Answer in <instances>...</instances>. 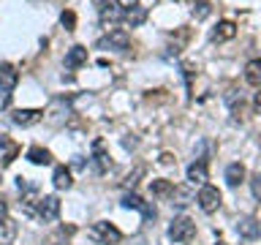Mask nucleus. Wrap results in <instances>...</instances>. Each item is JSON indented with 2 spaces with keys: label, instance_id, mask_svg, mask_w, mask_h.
<instances>
[{
  "label": "nucleus",
  "instance_id": "21",
  "mask_svg": "<svg viewBox=\"0 0 261 245\" xmlns=\"http://www.w3.org/2000/svg\"><path fill=\"white\" fill-rule=\"evenodd\" d=\"M147 19V11L142 9V6H136V9H131V11H125V22L131 25V28H139Z\"/></svg>",
  "mask_w": 261,
  "mask_h": 245
},
{
  "label": "nucleus",
  "instance_id": "7",
  "mask_svg": "<svg viewBox=\"0 0 261 245\" xmlns=\"http://www.w3.org/2000/svg\"><path fill=\"white\" fill-rule=\"evenodd\" d=\"M36 215L41 218V221H46V223L57 221V215H60V199H57V196H44V199H38Z\"/></svg>",
  "mask_w": 261,
  "mask_h": 245
},
{
  "label": "nucleus",
  "instance_id": "8",
  "mask_svg": "<svg viewBox=\"0 0 261 245\" xmlns=\"http://www.w3.org/2000/svg\"><path fill=\"white\" fill-rule=\"evenodd\" d=\"M93 169H96L98 175H104V172L112 169V158L106 155L101 139H96V142H93Z\"/></svg>",
  "mask_w": 261,
  "mask_h": 245
},
{
  "label": "nucleus",
  "instance_id": "27",
  "mask_svg": "<svg viewBox=\"0 0 261 245\" xmlns=\"http://www.w3.org/2000/svg\"><path fill=\"white\" fill-rule=\"evenodd\" d=\"M253 109L261 115V88H258V93H256V98H253Z\"/></svg>",
  "mask_w": 261,
  "mask_h": 245
},
{
  "label": "nucleus",
  "instance_id": "11",
  "mask_svg": "<svg viewBox=\"0 0 261 245\" xmlns=\"http://www.w3.org/2000/svg\"><path fill=\"white\" fill-rule=\"evenodd\" d=\"M17 153H19V144L11 142L9 136H0V167H9L17 158Z\"/></svg>",
  "mask_w": 261,
  "mask_h": 245
},
{
  "label": "nucleus",
  "instance_id": "12",
  "mask_svg": "<svg viewBox=\"0 0 261 245\" xmlns=\"http://www.w3.org/2000/svg\"><path fill=\"white\" fill-rule=\"evenodd\" d=\"M84 63H87V49L84 46H71L68 55H65V68L76 71V68H82Z\"/></svg>",
  "mask_w": 261,
  "mask_h": 245
},
{
  "label": "nucleus",
  "instance_id": "13",
  "mask_svg": "<svg viewBox=\"0 0 261 245\" xmlns=\"http://www.w3.org/2000/svg\"><path fill=\"white\" fill-rule=\"evenodd\" d=\"M188 183L191 185H204L207 183V164L204 161H193L188 167Z\"/></svg>",
  "mask_w": 261,
  "mask_h": 245
},
{
  "label": "nucleus",
  "instance_id": "26",
  "mask_svg": "<svg viewBox=\"0 0 261 245\" xmlns=\"http://www.w3.org/2000/svg\"><path fill=\"white\" fill-rule=\"evenodd\" d=\"M3 218H9V204H6V199L0 196V221H3Z\"/></svg>",
  "mask_w": 261,
  "mask_h": 245
},
{
  "label": "nucleus",
  "instance_id": "15",
  "mask_svg": "<svg viewBox=\"0 0 261 245\" xmlns=\"http://www.w3.org/2000/svg\"><path fill=\"white\" fill-rule=\"evenodd\" d=\"M150 194L158 196V199H169L174 194V183L171 180H152L150 183Z\"/></svg>",
  "mask_w": 261,
  "mask_h": 245
},
{
  "label": "nucleus",
  "instance_id": "16",
  "mask_svg": "<svg viewBox=\"0 0 261 245\" xmlns=\"http://www.w3.org/2000/svg\"><path fill=\"white\" fill-rule=\"evenodd\" d=\"M245 79H247V85H253V88H261V57L245 65Z\"/></svg>",
  "mask_w": 261,
  "mask_h": 245
},
{
  "label": "nucleus",
  "instance_id": "10",
  "mask_svg": "<svg viewBox=\"0 0 261 245\" xmlns=\"http://www.w3.org/2000/svg\"><path fill=\"white\" fill-rule=\"evenodd\" d=\"M237 234L245 237V240H256V237H261V223L256 221V218H239L237 221Z\"/></svg>",
  "mask_w": 261,
  "mask_h": 245
},
{
  "label": "nucleus",
  "instance_id": "22",
  "mask_svg": "<svg viewBox=\"0 0 261 245\" xmlns=\"http://www.w3.org/2000/svg\"><path fill=\"white\" fill-rule=\"evenodd\" d=\"M171 199H177V202H174V204H177V207H188V204L193 202V194H191L188 188H174Z\"/></svg>",
  "mask_w": 261,
  "mask_h": 245
},
{
  "label": "nucleus",
  "instance_id": "23",
  "mask_svg": "<svg viewBox=\"0 0 261 245\" xmlns=\"http://www.w3.org/2000/svg\"><path fill=\"white\" fill-rule=\"evenodd\" d=\"M210 3L207 0H199V3H193V17L196 19H204V17H210Z\"/></svg>",
  "mask_w": 261,
  "mask_h": 245
},
{
  "label": "nucleus",
  "instance_id": "3",
  "mask_svg": "<svg viewBox=\"0 0 261 245\" xmlns=\"http://www.w3.org/2000/svg\"><path fill=\"white\" fill-rule=\"evenodd\" d=\"M90 237L96 242H101V245H117L120 240H123V231H120L115 223H109V221H98L96 226L90 229Z\"/></svg>",
  "mask_w": 261,
  "mask_h": 245
},
{
  "label": "nucleus",
  "instance_id": "9",
  "mask_svg": "<svg viewBox=\"0 0 261 245\" xmlns=\"http://www.w3.org/2000/svg\"><path fill=\"white\" fill-rule=\"evenodd\" d=\"M41 117H44L41 109H17L14 115H11V123L22 125V128H30V125H36Z\"/></svg>",
  "mask_w": 261,
  "mask_h": 245
},
{
  "label": "nucleus",
  "instance_id": "20",
  "mask_svg": "<svg viewBox=\"0 0 261 245\" xmlns=\"http://www.w3.org/2000/svg\"><path fill=\"white\" fill-rule=\"evenodd\" d=\"M52 183H55V188L60 191H65V188H71V172L65 169V167H55V175H52Z\"/></svg>",
  "mask_w": 261,
  "mask_h": 245
},
{
  "label": "nucleus",
  "instance_id": "25",
  "mask_svg": "<svg viewBox=\"0 0 261 245\" xmlns=\"http://www.w3.org/2000/svg\"><path fill=\"white\" fill-rule=\"evenodd\" d=\"M253 196H256V199L261 202V175L253 177Z\"/></svg>",
  "mask_w": 261,
  "mask_h": 245
},
{
  "label": "nucleus",
  "instance_id": "5",
  "mask_svg": "<svg viewBox=\"0 0 261 245\" xmlns=\"http://www.w3.org/2000/svg\"><path fill=\"white\" fill-rule=\"evenodd\" d=\"M128 44H131V36H128V30H109V36H104L101 41H98V46L101 49H128Z\"/></svg>",
  "mask_w": 261,
  "mask_h": 245
},
{
  "label": "nucleus",
  "instance_id": "6",
  "mask_svg": "<svg viewBox=\"0 0 261 245\" xmlns=\"http://www.w3.org/2000/svg\"><path fill=\"white\" fill-rule=\"evenodd\" d=\"M123 207H128V210H139L147 223H152V221H155V215H158L152 204H147L144 199H139V196H133V194H125V196H123Z\"/></svg>",
  "mask_w": 261,
  "mask_h": 245
},
{
  "label": "nucleus",
  "instance_id": "4",
  "mask_svg": "<svg viewBox=\"0 0 261 245\" xmlns=\"http://www.w3.org/2000/svg\"><path fill=\"white\" fill-rule=\"evenodd\" d=\"M196 202H199V207H202L204 213H215V210L220 207V191L212 188V185H202Z\"/></svg>",
  "mask_w": 261,
  "mask_h": 245
},
{
  "label": "nucleus",
  "instance_id": "24",
  "mask_svg": "<svg viewBox=\"0 0 261 245\" xmlns=\"http://www.w3.org/2000/svg\"><path fill=\"white\" fill-rule=\"evenodd\" d=\"M60 22H63V28H65V30H73V28H76V14H73V11H63Z\"/></svg>",
  "mask_w": 261,
  "mask_h": 245
},
{
  "label": "nucleus",
  "instance_id": "17",
  "mask_svg": "<svg viewBox=\"0 0 261 245\" xmlns=\"http://www.w3.org/2000/svg\"><path fill=\"white\" fill-rule=\"evenodd\" d=\"M242 180H245V167L242 164H229V167H226V183H229L231 188H237Z\"/></svg>",
  "mask_w": 261,
  "mask_h": 245
},
{
  "label": "nucleus",
  "instance_id": "18",
  "mask_svg": "<svg viewBox=\"0 0 261 245\" xmlns=\"http://www.w3.org/2000/svg\"><path fill=\"white\" fill-rule=\"evenodd\" d=\"M14 237H17V223L11 218H3L0 221V245H11Z\"/></svg>",
  "mask_w": 261,
  "mask_h": 245
},
{
  "label": "nucleus",
  "instance_id": "2",
  "mask_svg": "<svg viewBox=\"0 0 261 245\" xmlns=\"http://www.w3.org/2000/svg\"><path fill=\"white\" fill-rule=\"evenodd\" d=\"M193 237H196V223H193L191 218H185V215L174 218L171 226H169V240L185 245V242H193Z\"/></svg>",
  "mask_w": 261,
  "mask_h": 245
},
{
  "label": "nucleus",
  "instance_id": "14",
  "mask_svg": "<svg viewBox=\"0 0 261 245\" xmlns=\"http://www.w3.org/2000/svg\"><path fill=\"white\" fill-rule=\"evenodd\" d=\"M234 36H237V25L234 22H218L215 30H212V41H229Z\"/></svg>",
  "mask_w": 261,
  "mask_h": 245
},
{
  "label": "nucleus",
  "instance_id": "1",
  "mask_svg": "<svg viewBox=\"0 0 261 245\" xmlns=\"http://www.w3.org/2000/svg\"><path fill=\"white\" fill-rule=\"evenodd\" d=\"M19 82V71L9 63H0V109H9L11 104V90Z\"/></svg>",
  "mask_w": 261,
  "mask_h": 245
},
{
  "label": "nucleus",
  "instance_id": "19",
  "mask_svg": "<svg viewBox=\"0 0 261 245\" xmlns=\"http://www.w3.org/2000/svg\"><path fill=\"white\" fill-rule=\"evenodd\" d=\"M28 161L36 164V167H46V164H52V153L44 147H30L28 150Z\"/></svg>",
  "mask_w": 261,
  "mask_h": 245
}]
</instances>
